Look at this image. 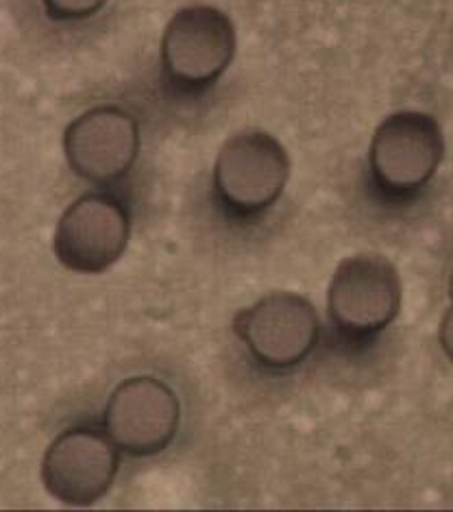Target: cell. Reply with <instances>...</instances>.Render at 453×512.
I'll return each mask as SVG.
<instances>
[{"label": "cell", "instance_id": "6da1fadb", "mask_svg": "<svg viewBox=\"0 0 453 512\" xmlns=\"http://www.w3.org/2000/svg\"><path fill=\"white\" fill-rule=\"evenodd\" d=\"M445 157V136L438 120L403 109L384 118L369 146V175L386 199L403 201L432 184Z\"/></svg>", "mask_w": 453, "mask_h": 512}, {"label": "cell", "instance_id": "7a4b0ae2", "mask_svg": "<svg viewBox=\"0 0 453 512\" xmlns=\"http://www.w3.org/2000/svg\"><path fill=\"white\" fill-rule=\"evenodd\" d=\"M290 179V155L275 136L260 129L225 140L214 162L212 186L218 205L236 218L266 214Z\"/></svg>", "mask_w": 453, "mask_h": 512}, {"label": "cell", "instance_id": "3957f363", "mask_svg": "<svg viewBox=\"0 0 453 512\" xmlns=\"http://www.w3.org/2000/svg\"><path fill=\"white\" fill-rule=\"evenodd\" d=\"M234 22L212 5H190L168 20L159 57L166 81L175 90L197 94L210 90L236 57Z\"/></svg>", "mask_w": 453, "mask_h": 512}, {"label": "cell", "instance_id": "277c9868", "mask_svg": "<svg viewBox=\"0 0 453 512\" xmlns=\"http://www.w3.org/2000/svg\"><path fill=\"white\" fill-rule=\"evenodd\" d=\"M403 286L384 255L362 253L342 260L327 288L329 321L342 336L364 340L382 334L401 312Z\"/></svg>", "mask_w": 453, "mask_h": 512}, {"label": "cell", "instance_id": "5b68a950", "mask_svg": "<svg viewBox=\"0 0 453 512\" xmlns=\"http://www.w3.org/2000/svg\"><path fill=\"white\" fill-rule=\"evenodd\" d=\"M234 332L257 367L284 373L312 356L321 321L312 303L297 292H271L238 312Z\"/></svg>", "mask_w": 453, "mask_h": 512}, {"label": "cell", "instance_id": "8992f818", "mask_svg": "<svg viewBox=\"0 0 453 512\" xmlns=\"http://www.w3.org/2000/svg\"><path fill=\"white\" fill-rule=\"evenodd\" d=\"M131 212L127 203L107 190L85 192L59 216L53 253L61 266L83 275L112 268L127 251Z\"/></svg>", "mask_w": 453, "mask_h": 512}, {"label": "cell", "instance_id": "52a82bcc", "mask_svg": "<svg viewBox=\"0 0 453 512\" xmlns=\"http://www.w3.org/2000/svg\"><path fill=\"white\" fill-rule=\"evenodd\" d=\"M179 421L177 393L153 375L120 382L103 410V430L131 458H153L166 451L177 438Z\"/></svg>", "mask_w": 453, "mask_h": 512}, {"label": "cell", "instance_id": "ba28073f", "mask_svg": "<svg viewBox=\"0 0 453 512\" xmlns=\"http://www.w3.org/2000/svg\"><path fill=\"white\" fill-rule=\"evenodd\" d=\"M118 469L120 449L105 430L72 425L48 445L42 460V482L59 504L88 508L109 493Z\"/></svg>", "mask_w": 453, "mask_h": 512}, {"label": "cell", "instance_id": "9c48e42d", "mask_svg": "<svg viewBox=\"0 0 453 512\" xmlns=\"http://www.w3.org/2000/svg\"><path fill=\"white\" fill-rule=\"evenodd\" d=\"M64 155L79 179L99 188L114 186L138 162V118L112 103L90 107L66 127Z\"/></svg>", "mask_w": 453, "mask_h": 512}, {"label": "cell", "instance_id": "30bf717a", "mask_svg": "<svg viewBox=\"0 0 453 512\" xmlns=\"http://www.w3.org/2000/svg\"><path fill=\"white\" fill-rule=\"evenodd\" d=\"M107 0H42L44 14L53 22H83L94 18Z\"/></svg>", "mask_w": 453, "mask_h": 512}, {"label": "cell", "instance_id": "8fae6325", "mask_svg": "<svg viewBox=\"0 0 453 512\" xmlns=\"http://www.w3.org/2000/svg\"><path fill=\"white\" fill-rule=\"evenodd\" d=\"M438 345L453 364V271L449 275V308L438 327Z\"/></svg>", "mask_w": 453, "mask_h": 512}]
</instances>
